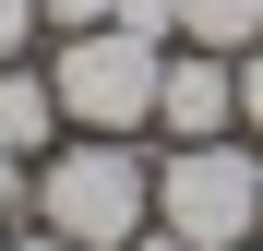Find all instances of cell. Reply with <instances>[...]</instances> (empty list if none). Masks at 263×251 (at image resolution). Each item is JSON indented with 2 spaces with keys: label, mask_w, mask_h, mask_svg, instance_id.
<instances>
[{
  "label": "cell",
  "mask_w": 263,
  "mask_h": 251,
  "mask_svg": "<svg viewBox=\"0 0 263 251\" xmlns=\"http://www.w3.org/2000/svg\"><path fill=\"white\" fill-rule=\"evenodd\" d=\"M24 216L60 227V239H84V251H120L132 227L156 216V156H144V132H72V144H48L36 180H24Z\"/></svg>",
  "instance_id": "cell-1"
},
{
  "label": "cell",
  "mask_w": 263,
  "mask_h": 251,
  "mask_svg": "<svg viewBox=\"0 0 263 251\" xmlns=\"http://www.w3.org/2000/svg\"><path fill=\"white\" fill-rule=\"evenodd\" d=\"M156 227H180L192 251H239V239H263V144H251V132L167 144V156H156Z\"/></svg>",
  "instance_id": "cell-2"
},
{
  "label": "cell",
  "mask_w": 263,
  "mask_h": 251,
  "mask_svg": "<svg viewBox=\"0 0 263 251\" xmlns=\"http://www.w3.org/2000/svg\"><path fill=\"white\" fill-rule=\"evenodd\" d=\"M156 72H167V48L132 36V24L48 36V84H60V120L72 132H156Z\"/></svg>",
  "instance_id": "cell-3"
},
{
  "label": "cell",
  "mask_w": 263,
  "mask_h": 251,
  "mask_svg": "<svg viewBox=\"0 0 263 251\" xmlns=\"http://www.w3.org/2000/svg\"><path fill=\"white\" fill-rule=\"evenodd\" d=\"M239 132V60L228 48H167L156 72V144H215Z\"/></svg>",
  "instance_id": "cell-4"
},
{
  "label": "cell",
  "mask_w": 263,
  "mask_h": 251,
  "mask_svg": "<svg viewBox=\"0 0 263 251\" xmlns=\"http://www.w3.org/2000/svg\"><path fill=\"white\" fill-rule=\"evenodd\" d=\"M60 132H72V120H60V84H48V60H0V144L36 167Z\"/></svg>",
  "instance_id": "cell-5"
},
{
  "label": "cell",
  "mask_w": 263,
  "mask_h": 251,
  "mask_svg": "<svg viewBox=\"0 0 263 251\" xmlns=\"http://www.w3.org/2000/svg\"><path fill=\"white\" fill-rule=\"evenodd\" d=\"M251 36H263V0H180V48H251Z\"/></svg>",
  "instance_id": "cell-6"
},
{
  "label": "cell",
  "mask_w": 263,
  "mask_h": 251,
  "mask_svg": "<svg viewBox=\"0 0 263 251\" xmlns=\"http://www.w3.org/2000/svg\"><path fill=\"white\" fill-rule=\"evenodd\" d=\"M108 24H132V36H156V48H180V0H108Z\"/></svg>",
  "instance_id": "cell-7"
},
{
  "label": "cell",
  "mask_w": 263,
  "mask_h": 251,
  "mask_svg": "<svg viewBox=\"0 0 263 251\" xmlns=\"http://www.w3.org/2000/svg\"><path fill=\"white\" fill-rule=\"evenodd\" d=\"M239 132L263 144V36H251V48H239Z\"/></svg>",
  "instance_id": "cell-8"
},
{
  "label": "cell",
  "mask_w": 263,
  "mask_h": 251,
  "mask_svg": "<svg viewBox=\"0 0 263 251\" xmlns=\"http://www.w3.org/2000/svg\"><path fill=\"white\" fill-rule=\"evenodd\" d=\"M36 36H48V24H36V0H0V60H24Z\"/></svg>",
  "instance_id": "cell-9"
},
{
  "label": "cell",
  "mask_w": 263,
  "mask_h": 251,
  "mask_svg": "<svg viewBox=\"0 0 263 251\" xmlns=\"http://www.w3.org/2000/svg\"><path fill=\"white\" fill-rule=\"evenodd\" d=\"M36 24H48V36H84V24H108V0H36Z\"/></svg>",
  "instance_id": "cell-10"
},
{
  "label": "cell",
  "mask_w": 263,
  "mask_h": 251,
  "mask_svg": "<svg viewBox=\"0 0 263 251\" xmlns=\"http://www.w3.org/2000/svg\"><path fill=\"white\" fill-rule=\"evenodd\" d=\"M24 180H36V167H24L12 144H0V227H12V216H24Z\"/></svg>",
  "instance_id": "cell-11"
},
{
  "label": "cell",
  "mask_w": 263,
  "mask_h": 251,
  "mask_svg": "<svg viewBox=\"0 0 263 251\" xmlns=\"http://www.w3.org/2000/svg\"><path fill=\"white\" fill-rule=\"evenodd\" d=\"M120 251H192V239H180V227H156V216H144V227H132Z\"/></svg>",
  "instance_id": "cell-12"
},
{
  "label": "cell",
  "mask_w": 263,
  "mask_h": 251,
  "mask_svg": "<svg viewBox=\"0 0 263 251\" xmlns=\"http://www.w3.org/2000/svg\"><path fill=\"white\" fill-rule=\"evenodd\" d=\"M12 251H84V239H60V227H36V216H24V239H12Z\"/></svg>",
  "instance_id": "cell-13"
},
{
  "label": "cell",
  "mask_w": 263,
  "mask_h": 251,
  "mask_svg": "<svg viewBox=\"0 0 263 251\" xmlns=\"http://www.w3.org/2000/svg\"><path fill=\"white\" fill-rule=\"evenodd\" d=\"M0 251H12V227H0Z\"/></svg>",
  "instance_id": "cell-14"
},
{
  "label": "cell",
  "mask_w": 263,
  "mask_h": 251,
  "mask_svg": "<svg viewBox=\"0 0 263 251\" xmlns=\"http://www.w3.org/2000/svg\"><path fill=\"white\" fill-rule=\"evenodd\" d=\"M239 251H263V239H239Z\"/></svg>",
  "instance_id": "cell-15"
}]
</instances>
